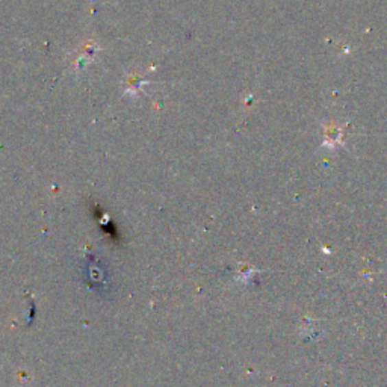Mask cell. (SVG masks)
<instances>
[{
  "label": "cell",
  "mask_w": 387,
  "mask_h": 387,
  "mask_svg": "<svg viewBox=\"0 0 387 387\" xmlns=\"http://www.w3.org/2000/svg\"><path fill=\"white\" fill-rule=\"evenodd\" d=\"M141 84H143V79L135 76V78H130L128 80V91L130 94H137L139 91V88H141Z\"/></svg>",
  "instance_id": "6da1fadb"
}]
</instances>
